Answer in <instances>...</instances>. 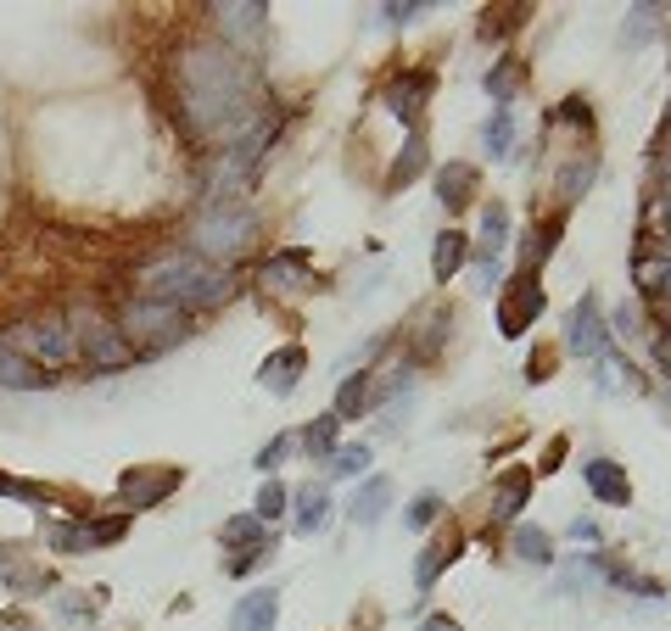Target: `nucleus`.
I'll list each match as a JSON object with an SVG mask.
<instances>
[{
    "mask_svg": "<svg viewBox=\"0 0 671 631\" xmlns=\"http://www.w3.org/2000/svg\"><path fill=\"white\" fill-rule=\"evenodd\" d=\"M174 118L190 140H242L263 123L252 57L229 45H190L174 57Z\"/></svg>",
    "mask_w": 671,
    "mask_h": 631,
    "instance_id": "1",
    "label": "nucleus"
},
{
    "mask_svg": "<svg viewBox=\"0 0 671 631\" xmlns=\"http://www.w3.org/2000/svg\"><path fill=\"white\" fill-rule=\"evenodd\" d=\"M134 279H140V297L174 302V308H185V313H190V308H224V302L235 297V274L219 269V263H208V258H197L190 247L146 258Z\"/></svg>",
    "mask_w": 671,
    "mask_h": 631,
    "instance_id": "2",
    "label": "nucleus"
},
{
    "mask_svg": "<svg viewBox=\"0 0 671 631\" xmlns=\"http://www.w3.org/2000/svg\"><path fill=\"white\" fill-rule=\"evenodd\" d=\"M258 240V213L247 202H224V207H202L197 218H190V252L208 258V263H229L242 258L247 247Z\"/></svg>",
    "mask_w": 671,
    "mask_h": 631,
    "instance_id": "3",
    "label": "nucleus"
},
{
    "mask_svg": "<svg viewBox=\"0 0 671 631\" xmlns=\"http://www.w3.org/2000/svg\"><path fill=\"white\" fill-rule=\"evenodd\" d=\"M118 335L129 342V353H168L190 335V313L157 297H129L118 313Z\"/></svg>",
    "mask_w": 671,
    "mask_h": 631,
    "instance_id": "4",
    "label": "nucleus"
},
{
    "mask_svg": "<svg viewBox=\"0 0 671 631\" xmlns=\"http://www.w3.org/2000/svg\"><path fill=\"white\" fill-rule=\"evenodd\" d=\"M0 347L23 353L28 364H39L45 374H57L68 364H79V342H73V324L68 313H45V319H28V324H12L0 335Z\"/></svg>",
    "mask_w": 671,
    "mask_h": 631,
    "instance_id": "5",
    "label": "nucleus"
},
{
    "mask_svg": "<svg viewBox=\"0 0 671 631\" xmlns=\"http://www.w3.org/2000/svg\"><path fill=\"white\" fill-rule=\"evenodd\" d=\"M68 324H73L79 358H90L95 369H129V364H134L129 342L118 335V324H113L107 313H95V308H73V313H68Z\"/></svg>",
    "mask_w": 671,
    "mask_h": 631,
    "instance_id": "6",
    "label": "nucleus"
},
{
    "mask_svg": "<svg viewBox=\"0 0 671 631\" xmlns=\"http://www.w3.org/2000/svg\"><path fill=\"white\" fill-rule=\"evenodd\" d=\"M123 537V520H68L51 531V543L62 553H95V548H113Z\"/></svg>",
    "mask_w": 671,
    "mask_h": 631,
    "instance_id": "7",
    "label": "nucleus"
},
{
    "mask_svg": "<svg viewBox=\"0 0 671 631\" xmlns=\"http://www.w3.org/2000/svg\"><path fill=\"white\" fill-rule=\"evenodd\" d=\"M538 313H543V285L532 274H520L515 290L504 297V308H498V330L504 335H526V330L538 324Z\"/></svg>",
    "mask_w": 671,
    "mask_h": 631,
    "instance_id": "8",
    "label": "nucleus"
},
{
    "mask_svg": "<svg viewBox=\"0 0 671 631\" xmlns=\"http://www.w3.org/2000/svg\"><path fill=\"white\" fill-rule=\"evenodd\" d=\"M565 347L577 353V358H604V353H610V335H604V324H599V308H593V297H582L577 308H570V324H565Z\"/></svg>",
    "mask_w": 671,
    "mask_h": 631,
    "instance_id": "9",
    "label": "nucleus"
},
{
    "mask_svg": "<svg viewBox=\"0 0 671 631\" xmlns=\"http://www.w3.org/2000/svg\"><path fill=\"white\" fill-rule=\"evenodd\" d=\"M213 23L229 34V51H242L247 57V45H258L263 39V28H269V7H213Z\"/></svg>",
    "mask_w": 671,
    "mask_h": 631,
    "instance_id": "10",
    "label": "nucleus"
},
{
    "mask_svg": "<svg viewBox=\"0 0 671 631\" xmlns=\"http://www.w3.org/2000/svg\"><path fill=\"white\" fill-rule=\"evenodd\" d=\"M179 487V469H129L123 487H118V503L129 509H152L157 498H168Z\"/></svg>",
    "mask_w": 671,
    "mask_h": 631,
    "instance_id": "11",
    "label": "nucleus"
},
{
    "mask_svg": "<svg viewBox=\"0 0 671 631\" xmlns=\"http://www.w3.org/2000/svg\"><path fill=\"white\" fill-rule=\"evenodd\" d=\"M425 95H431V73H425V68H409V73H398L387 90H380V102H387V112H392V118L414 123Z\"/></svg>",
    "mask_w": 671,
    "mask_h": 631,
    "instance_id": "12",
    "label": "nucleus"
},
{
    "mask_svg": "<svg viewBox=\"0 0 671 631\" xmlns=\"http://www.w3.org/2000/svg\"><path fill=\"white\" fill-rule=\"evenodd\" d=\"M303 369H308V353H303V347H280V353L258 369V385H263V392H274V397H292V385L303 380Z\"/></svg>",
    "mask_w": 671,
    "mask_h": 631,
    "instance_id": "13",
    "label": "nucleus"
},
{
    "mask_svg": "<svg viewBox=\"0 0 671 631\" xmlns=\"http://www.w3.org/2000/svg\"><path fill=\"white\" fill-rule=\"evenodd\" d=\"M274 620H280V593L274 587H258V593H247L242 604H235L229 631H274Z\"/></svg>",
    "mask_w": 671,
    "mask_h": 631,
    "instance_id": "14",
    "label": "nucleus"
},
{
    "mask_svg": "<svg viewBox=\"0 0 671 631\" xmlns=\"http://www.w3.org/2000/svg\"><path fill=\"white\" fill-rule=\"evenodd\" d=\"M526 503H532V469H509L493 492V525H509Z\"/></svg>",
    "mask_w": 671,
    "mask_h": 631,
    "instance_id": "15",
    "label": "nucleus"
},
{
    "mask_svg": "<svg viewBox=\"0 0 671 631\" xmlns=\"http://www.w3.org/2000/svg\"><path fill=\"white\" fill-rule=\"evenodd\" d=\"M588 487H593L604 503H615V509L633 503V480H627V469H621L615 459H593V464H588Z\"/></svg>",
    "mask_w": 671,
    "mask_h": 631,
    "instance_id": "16",
    "label": "nucleus"
},
{
    "mask_svg": "<svg viewBox=\"0 0 671 631\" xmlns=\"http://www.w3.org/2000/svg\"><path fill=\"white\" fill-rule=\"evenodd\" d=\"M57 374H45L39 364H28L23 353H12V347H0V385L7 392H39V385H51Z\"/></svg>",
    "mask_w": 671,
    "mask_h": 631,
    "instance_id": "17",
    "label": "nucleus"
},
{
    "mask_svg": "<svg viewBox=\"0 0 671 631\" xmlns=\"http://www.w3.org/2000/svg\"><path fill=\"white\" fill-rule=\"evenodd\" d=\"M387 503H392V480H387V475H369L348 514H353V525H375L380 514H387Z\"/></svg>",
    "mask_w": 671,
    "mask_h": 631,
    "instance_id": "18",
    "label": "nucleus"
},
{
    "mask_svg": "<svg viewBox=\"0 0 671 631\" xmlns=\"http://www.w3.org/2000/svg\"><path fill=\"white\" fill-rule=\"evenodd\" d=\"M655 235H649V247H655V263H671V174L655 179Z\"/></svg>",
    "mask_w": 671,
    "mask_h": 631,
    "instance_id": "19",
    "label": "nucleus"
},
{
    "mask_svg": "<svg viewBox=\"0 0 671 631\" xmlns=\"http://www.w3.org/2000/svg\"><path fill=\"white\" fill-rule=\"evenodd\" d=\"M464 258H470V235L443 229V235H437V252H431V274H437V279H454V274L464 269Z\"/></svg>",
    "mask_w": 671,
    "mask_h": 631,
    "instance_id": "20",
    "label": "nucleus"
},
{
    "mask_svg": "<svg viewBox=\"0 0 671 631\" xmlns=\"http://www.w3.org/2000/svg\"><path fill=\"white\" fill-rule=\"evenodd\" d=\"M470 190H475V168H470V163H443V168H437V197H443V207H464Z\"/></svg>",
    "mask_w": 671,
    "mask_h": 631,
    "instance_id": "21",
    "label": "nucleus"
},
{
    "mask_svg": "<svg viewBox=\"0 0 671 631\" xmlns=\"http://www.w3.org/2000/svg\"><path fill=\"white\" fill-rule=\"evenodd\" d=\"M303 279H308V258L303 252H280V258L263 263V285L269 290H297Z\"/></svg>",
    "mask_w": 671,
    "mask_h": 631,
    "instance_id": "22",
    "label": "nucleus"
},
{
    "mask_svg": "<svg viewBox=\"0 0 671 631\" xmlns=\"http://www.w3.org/2000/svg\"><path fill=\"white\" fill-rule=\"evenodd\" d=\"M364 397H369V369H353L342 385H336V419H358V408H364Z\"/></svg>",
    "mask_w": 671,
    "mask_h": 631,
    "instance_id": "23",
    "label": "nucleus"
},
{
    "mask_svg": "<svg viewBox=\"0 0 671 631\" xmlns=\"http://www.w3.org/2000/svg\"><path fill=\"white\" fill-rule=\"evenodd\" d=\"M325 514H330V492L314 480V487H303V492H297V520H292V525L308 537V531H319V525H325Z\"/></svg>",
    "mask_w": 671,
    "mask_h": 631,
    "instance_id": "24",
    "label": "nucleus"
},
{
    "mask_svg": "<svg viewBox=\"0 0 671 631\" xmlns=\"http://www.w3.org/2000/svg\"><path fill=\"white\" fill-rule=\"evenodd\" d=\"M482 140H487V157H498V163H504V157L515 152V112H509V107H498V112L487 118Z\"/></svg>",
    "mask_w": 671,
    "mask_h": 631,
    "instance_id": "25",
    "label": "nucleus"
},
{
    "mask_svg": "<svg viewBox=\"0 0 671 631\" xmlns=\"http://www.w3.org/2000/svg\"><path fill=\"white\" fill-rule=\"evenodd\" d=\"M420 168H425V134H409V140H403V157H398L392 174H387V190H403Z\"/></svg>",
    "mask_w": 671,
    "mask_h": 631,
    "instance_id": "26",
    "label": "nucleus"
},
{
    "mask_svg": "<svg viewBox=\"0 0 671 631\" xmlns=\"http://www.w3.org/2000/svg\"><path fill=\"white\" fill-rule=\"evenodd\" d=\"M515 559H526V564H549L554 559V548H549V531H538V525H515Z\"/></svg>",
    "mask_w": 671,
    "mask_h": 631,
    "instance_id": "27",
    "label": "nucleus"
},
{
    "mask_svg": "<svg viewBox=\"0 0 671 631\" xmlns=\"http://www.w3.org/2000/svg\"><path fill=\"white\" fill-rule=\"evenodd\" d=\"M454 559H459V548H425V553L414 559V587L431 593V587H437V575H443Z\"/></svg>",
    "mask_w": 671,
    "mask_h": 631,
    "instance_id": "28",
    "label": "nucleus"
},
{
    "mask_svg": "<svg viewBox=\"0 0 671 631\" xmlns=\"http://www.w3.org/2000/svg\"><path fill=\"white\" fill-rule=\"evenodd\" d=\"M336 430H342V419H336V414H319V419L303 430L297 448H308L314 459H330V453H336Z\"/></svg>",
    "mask_w": 671,
    "mask_h": 631,
    "instance_id": "29",
    "label": "nucleus"
},
{
    "mask_svg": "<svg viewBox=\"0 0 671 631\" xmlns=\"http://www.w3.org/2000/svg\"><path fill=\"white\" fill-rule=\"evenodd\" d=\"M504 235H509V213H504V207L493 202V207L482 213V263H493V258H498Z\"/></svg>",
    "mask_w": 671,
    "mask_h": 631,
    "instance_id": "30",
    "label": "nucleus"
},
{
    "mask_svg": "<svg viewBox=\"0 0 671 631\" xmlns=\"http://www.w3.org/2000/svg\"><path fill=\"white\" fill-rule=\"evenodd\" d=\"M258 531H263L258 514H235V520L219 525V543H224V548H242V543H258Z\"/></svg>",
    "mask_w": 671,
    "mask_h": 631,
    "instance_id": "31",
    "label": "nucleus"
},
{
    "mask_svg": "<svg viewBox=\"0 0 671 631\" xmlns=\"http://www.w3.org/2000/svg\"><path fill=\"white\" fill-rule=\"evenodd\" d=\"M515 90H520V62L509 57V62H498V68L487 73V95H493L498 107H509V95H515Z\"/></svg>",
    "mask_w": 671,
    "mask_h": 631,
    "instance_id": "32",
    "label": "nucleus"
},
{
    "mask_svg": "<svg viewBox=\"0 0 671 631\" xmlns=\"http://www.w3.org/2000/svg\"><path fill=\"white\" fill-rule=\"evenodd\" d=\"M325 469H330L336 480L364 475V469H369V448H342V453H330V459H325Z\"/></svg>",
    "mask_w": 671,
    "mask_h": 631,
    "instance_id": "33",
    "label": "nucleus"
},
{
    "mask_svg": "<svg viewBox=\"0 0 671 631\" xmlns=\"http://www.w3.org/2000/svg\"><path fill=\"white\" fill-rule=\"evenodd\" d=\"M285 509H292V492H285L280 480H263V492H258V509H252V514H258V520H280Z\"/></svg>",
    "mask_w": 671,
    "mask_h": 631,
    "instance_id": "34",
    "label": "nucleus"
},
{
    "mask_svg": "<svg viewBox=\"0 0 671 631\" xmlns=\"http://www.w3.org/2000/svg\"><path fill=\"white\" fill-rule=\"evenodd\" d=\"M660 28V7H633V17H627V34H621V39H627V45H638L644 34H655Z\"/></svg>",
    "mask_w": 671,
    "mask_h": 631,
    "instance_id": "35",
    "label": "nucleus"
},
{
    "mask_svg": "<svg viewBox=\"0 0 671 631\" xmlns=\"http://www.w3.org/2000/svg\"><path fill=\"white\" fill-rule=\"evenodd\" d=\"M554 240H560V224H538V229H532V247H526V263L538 269V263L554 252Z\"/></svg>",
    "mask_w": 671,
    "mask_h": 631,
    "instance_id": "36",
    "label": "nucleus"
},
{
    "mask_svg": "<svg viewBox=\"0 0 671 631\" xmlns=\"http://www.w3.org/2000/svg\"><path fill=\"white\" fill-rule=\"evenodd\" d=\"M437 514H443V498H437V492H420V498H414V509H409V525H414V531H425Z\"/></svg>",
    "mask_w": 671,
    "mask_h": 631,
    "instance_id": "37",
    "label": "nucleus"
},
{
    "mask_svg": "<svg viewBox=\"0 0 671 631\" xmlns=\"http://www.w3.org/2000/svg\"><path fill=\"white\" fill-rule=\"evenodd\" d=\"M292 448H297L292 436H274V442H269V448L258 453V469H263V475H274V469L285 464V453H292Z\"/></svg>",
    "mask_w": 671,
    "mask_h": 631,
    "instance_id": "38",
    "label": "nucleus"
},
{
    "mask_svg": "<svg viewBox=\"0 0 671 631\" xmlns=\"http://www.w3.org/2000/svg\"><path fill=\"white\" fill-rule=\"evenodd\" d=\"M649 168H655V179H666V174H671V123H666V129H660V140H655Z\"/></svg>",
    "mask_w": 671,
    "mask_h": 631,
    "instance_id": "39",
    "label": "nucleus"
},
{
    "mask_svg": "<svg viewBox=\"0 0 671 631\" xmlns=\"http://www.w3.org/2000/svg\"><path fill=\"white\" fill-rule=\"evenodd\" d=\"M0 498H39V487H28L17 475H0Z\"/></svg>",
    "mask_w": 671,
    "mask_h": 631,
    "instance_id": "40",
    "label": "nucleus"
},
{
    "mask_svg": "<svg viewBox=\"0 0 671 631\" xmlns=\"http://www.w3.org/2000/svg\"><path fill=\"white\" fill-rule=\"evenodd\" d=\"M387 12V23H409L414 12H425V7H414V0H392V7H380Z\"/></svg>",
    "mask_w": 671,
    "mask_h": 631,
    "instance_id": "41",
    "label": "nucleus"
},
{
    "mask_svg": "<svg viewBox=\"0 0 671 631\" xmlns=\"http://www.w3.org/2000/svg\"><path fill=\"white\" fill-rule=\"evenodd\" d=\"M649 308H655L660 324H671V285H666V290H649Z\"/></svg>",
    "mask_w": 671,
    "mask_h": 631,
    "instance_id": "42",
    "label": "nucleus"
},
{
    "mask_svg": "<svg viewBox=\"0 0 671 631\" xmlns=\"http://www.w3.org/2000/svg\"><path fill=\"white\" fill-rule=\"evenodd\" d=\"M420 631H459V620H448V615H425Z\"/></svg>",
    "mask_w": 671,
    "mask_h": 631,
    "instance_id": "43",
    "label": "nucleus"
},
{
    "mask_svg": "<svg viewBox=\"0 0 671 631\" xmlns=\"http://www.w3.org/2000/svg\"><path fill=\"white\" fill-rule=\"evenodd\" d=\"M660 358H666V364H671V330H666V335H660Z\"/></svg>",
    "mask_w": 671,
    "mask_h": 631,
    "instance_id": "44",
    "label": "nucleus"
},
{
    "mask_svg": "<svg viewBox=\"0 0 671 631\" xmlns=\"http://www.w3.org/2000/svg\"><path fill=\"white\" fill-rule=\"evenodd\" d=\"M0 631H34V626H0Z\"/></svg>",
    "mask_w": 671,
    "mask_h": 631,
    "instance_id": "45",
    "label": "nucleus"
}]
</instances>
